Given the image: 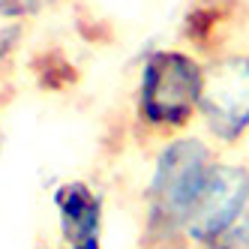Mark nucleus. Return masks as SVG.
<instances>
[{
  "label": "nucleus",
  "mask_w": 249,
  "mask_h": 249,
  "mask_svg": "<svg viewBox=\"0 0 249 249\" xmlns=\"http://www.w3.org/2000/svg\"><path fill=\"white\" fill-rule=\"evenodd\" d=\"M60 246H102L105 234V195L84 177H69L51 189Z\"/></svg>",
  "instance_id": "obj_5"
},
{
  "label": "nucleus",
  "mask_w": 249,
  "mask_h": 249,
  "mask_svg": "<svg viewBox=\"0 0 249 249\" xmlns=\"http://www.w3.org/2000/svg\"><path fill=\"white\" fill-rule=\"evenodd\" d=\"M219 156L192 129L156 144L141 195V249H186V222Z\"/></svg>",
  "instance_id": "obj_1"
},
{
  "label": "nucleus",
  "mask_w": 249,
  "mask_h": 249,
  "mask_svg": "<svg viewBox=\"0 0 249 249\" xmlns=\"http://www.w3.org/2000/svg\"><path fill=\"white\" fill-rule=\"evenodd\" d=\"M198 123L201 135L219 150L249 138V51L219 48L204 57Z\"/></svg>",
  "instance_id": "obj_3"
},
{
  "label": "nucleus",
  "mask_w": 249,
  "mask_h": 249,
  "mask_svg": "<svg viewBox=\"0 0 249 249\" xmlns=\"http://www.w3.org/2000/svg\"><path fill=\"white\" fill-rule=\"evenodd\" d=\"M204 57L186 45H156L138 63L132 90V126L147 144L189 132L198 120Z\"/></svg>",
  "instance_id": "obj_2"
},
{
  "label": "nucleus",
  "mask_w": 249,
  "mask_h": 249,
  "mask_svg": "<svg viewBox=\"0 0 249 249\" xmlns=\"http://www.w3.org/2000/svg\"><path fill=\"white\" fill-rule=\"evenodd\" d=\"M207 249H249V213L234 225V228H228L225 234L213 243V246H207Z\"/></svg>",
  "instance_id": "obj_8"
},
{
  "label": "nucleus",
  "mask_w": 249,
  "mask_h": 249,
  "mask_svg": "<svg viewBox=\"0 0 249 249\" xmlns=\"http://www.w3.org/2000/svg\"><path fill=\"white\" fill-rule=\"evenodd\" d=\"M24 45V24L21 21H9L0 15V84L6 81L12 72V63L18 57V51Z\"/></svg>",
  "instance_id": "obj_6"
},
{
  "label": "nucleus",
  "mask_w": 249,
  "mask_h": 249,
  "mask_svg": "<svg viewBox=\"0 0 249 249\" xmlns=\"http://www.w3.org/2000/svg\"><path fill=\"white\" fill-rule=\"evenodd\" d=\"M54 3H60V0H0V15L9 18V21L27 24L30 18L42 15L45 9H51Z\"/></svg>",
  "instance_id": "obj_7"
},
{
  "label": "nucleus",
  "mask_w": 249,
  "mask_h": 249,
  "mask_svg": "<svg viewBox=\"0 0 249 249\" xmlns=\"http://www.w3.org/2000/svg\"><path fill=\"white\" fill-rule=\"evenodd\" d=\"M249 213V162L216 159L183 231L186 249L213 246Z\"/></svg>",
  "instance_id": "obj_4"
},
{
  "label": "nucleus",
  "mask_w": 249,
  "mask_h": 249,
  "mask_svg": "<svg viewBox=\"0 0 249 249\" xmlns=\"http://www.w3.org/2000/svg\"><path fill=\"white\" fill-rule=\"evenodd\" d=\"M42 249H66V246H60V243H57V246H42Z\"/></svg>",
  "instance_id": "obj_9"
},
{
  "label": "nucleus",
  "mask_w": 249,
  "mask_h": 249,
  "mask_svg": "<svg viewBox=\"0 0 249 249\" xmlns=\"http://www.w3.org/2000/svg\"><path fill=\"white\" fill-rule=\"evenodd\" d=\"M0 153H3V132H0Z\"/></svg>",
  "instance_id": "obj_10"
}]
</instances>
